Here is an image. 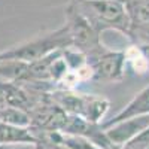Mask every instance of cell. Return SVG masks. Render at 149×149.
<instances>
[{"label": "cell", "instance_id": "6da1fadb", "mask_svg": "<svg viewBox=\"0 0 149 149\" xmlns=\"http://www.w3.org/2000/svg\"><path fill=\"white\" fill-rule=\"evenodd\" d=\"M69 46H73V43L64 24L63 27L57 29L55 31L37 36L29 42L12 46L8 51L0 52V60H18L24 61V63H33V61H37L55 51H61Z\"/></svg>", "mask_w": 149, "mask_h": 149}, {"label": "cell", "instance_id": "7a4b0ae2", "mask_svg": "<svg viewBox=\"0 0 149 149\" xmlns=\"http://www.w3.org/2000/svg\"><path fill=\"white\" fill-rule=\"evenodd\" d=\"M78 3L95 30L97 24H100L98 33L104 30H118L130 34L131 17L125 3L119 0H78Z\"/></svg>", "mask_w": 149, "mask_h": 149}, {"label": "cell", "instance_id": "3957f363", "mask_svg": "<svg viewBox=\"0 0 149 149\" xmlns=\"http://www.w3.org/2000/svg\"><path fill=\"white\" fill-rule=\"evenodd\" d=\"M66 27L72 37L73 46L84 51L85 54H90L91 51L102 46L98 31L76 2H72L66 8Z\"/></svg>", "mask_w": 149, "mask_h": 149}, {"label": "cell", "instance_id": "277c9868", "mask_svg": "<svg viewBox=\"0 0 149 149\" xmlns=\"http://www.w3.org/2000/svg\"><path fill=\"white\" fill-rule=\"evenodd\" d=\"M88 64L93 66L95 78L107 81H121L125 73L127 60L124 51H112L106 46H100L86 54Z\"/></svg>", "mask_w": 149, "mask_h": 149}, {"label": "cell", "instance_id": "5b68a950", "mask_svg": "<svg viewBox=\"0 0 149 149\" xmlns=\"http://www.w3.org/2000/svg\"><path fill=\"white\" fill-rule=\"evenodd\" d=\"M107 136V140L110 142L113 149H121L134 137H137L140 133L149 128V115L134 116L119 122H115L112 125L103 127Z\"/></svg>", "mask_w": 149, "mask_h": 149}, {"label": "cell", "instance_id": "8992f818", "mask_svg": "<svg viewBox=\"0 0 149 149\" xmlns=\"http://www.w3.org/2000/svg\"><path fill=\"white\" fill-rule=\"evenodd\" d=\"M142 115H149V85L145 86L140 93L136 94L133 100L125 107H122L112 119L102 122V127H107L115 122L134 118V116H142Z\"/></svg>", "mask_w": 149, "mask_h": 149}, {"label": "cell", "instance_id": "52a82bcc", "mask_svg": "<svg viewBox=\"0 0 149 149\" xmlns=\"http://www.w3.org/2000/svg\"><path fill=\"white\" fill-rule=\"evenodd\" d=\"M109 100L104 97H98V95H85L84 94V107H82V113L85 119H88L90 122L98 124L104 113L109 109Z\"/></svg>", "mask_w": 149, "mask_h": 149}, {"label": "cell", "instance_id": "ba28073f", "mask_svg": "<svg viewBox=\"0 0 149 149\" xmlns=\"http://www.w3.org/2000/svg\"><path fill=\"white\" fill-rule=\"evenodd\" d=\"M0 121L9 124V125L29 128L31 125V115L26 109L15 107L10 104H2L0 106Z\"/></svg>", "mask_w": 149, "mask_h": 149}, {"label": "cell", "instance_id": "9c48e42d", "mask_svg": "<svg viewBox=\"0 0 149 149\" xmlns=\"http://www.w3.org/2000/svg\"><path fill=\"white\" fill-rule=\"evenodd\" d=\"M125 60L127 63L133 67V70L139 74H143L148 67H149V60L148 57L143 54V51L139 48V46H130L127 48L125 51Z\"/></svg>", "mask_w": 149, "mask_h": 149}, {"label": "cell", "instance_id": "30bf717a", "mask_svg": "<svg viewBox=\"0 0 149 149\" xmlns=\"http://www.w3.org/2000/svg\"><path fill=\"white\" fill-rule=\"evenodd\" d=\"M63 58L66 61L67 67L72 72H76L79 70L82 66H85L88 63V58H86V54L81 49L74 48V46H69L66 49H63Z\"/></svg>", "mask_w": 149, "mask_h": 149}]
</instances>
